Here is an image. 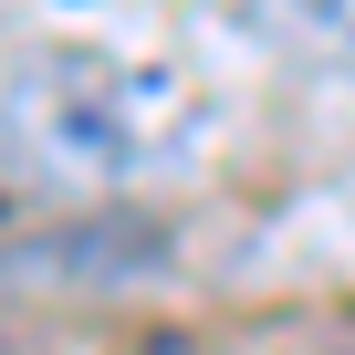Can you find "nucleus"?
<instances>
[{
  "mask_svg": "<svg viewBox=\"0 0 355 355\" xmlns=\"http://www.w3.org/2000/svg\"><path fill=\"white\" fill-rule=\"evenodd\" d=\"M146 272H167V220L146 209H84L0 251V282H21V293H125Z\"/></svg>",
  "mask_w": 355,
  "mask_h": 355,
  "instance_id": "nucleus-2",
  "label": "nucleus"
},
{
  "mask_svg": "<svg viewBox=\"0 0 355 355\" xmlns=\"http://www.w3.org/2000/svg\"><path fill=\"white\" fill-rule=\"evenodd\" d=\"M0 11H11V0H0Z\"/></svg>",
  "mask_w": 355,
  "mask_h": 355,
  "instance_id": "nucleus-4",
  "label": "nucleus"
},
{
  "mask_svg": "<svg viewBox=\"0 0 355 355\" xmlns=\"http://www.w3.org/2000/svg\"><path fill=\"white\" fill-rule=\"evenodd\" d=\"M199 94L167 63L105 53V42H42L0 84V157L32 189H125L199 146Z\"/></svg>",
  "mask_w": 355,
  "mask_h": 355,
  "instance_id": "nucleus-1",
  "label": "nucleus"
},
{
  "mask_svg": "<svg viewBox=\"0 0 355 355\" xmlns=\"http://www.w3.org/2000/svg\"><path fill=\"white\" fill-rule=\"evenodd\" d=\"M241 11H251V32H261L282 63L355 84V0H241Z\"/></svg>",
  "mask_w": 355,
  "mask_h": 355,
  "instance_id": "nucleus-3",
  "label": "nucleus"
}]
</instances>
